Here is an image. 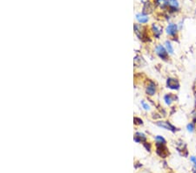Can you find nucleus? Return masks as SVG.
Listing matches in <instances>:
<instances>
[{
	"instance_id": "1",
	"label": "nucleus",
	"mask_w": 196,
	"mask_h": 173,
	"mask_svg": "<svg viewBox=\"0 0 196 173\" xmlns=\"http://www.w3.org/2000/svg\"><path fill=\"white\" fill-rule=\"evenodd\" d=\"M155 52L156 54L163 60H166L168 59V52L166 51V47L162 45H157L155 47Z\"/></svg>"
},
{
	"instance_id": "2",
	"label": "nucleus",
	"mask_w": 196,
	"mask_h": 173,
	"mask_svg": "<svg viewBox=\"0 0 196 173\" xmlns=\"http://www.w3.org/2000/svg\"><path fill=\"white\" fill-rule=\"evenodd\" d=\"M156 125L159 126V127H161L162 129L170 130V131H172V132H176V130H177V129H176L173 124H171L169 121H156Z\"/></svg>"
},
{
	"instance_id": "3",
	"label": "nucleus",
	"mask_w": 196,
	"mask_h": 173,
	"mask_svg": "<svg viewBox=\"0 0 196 173\" xmlns=\"http://www.w3.org/2000/svg\"><path fill=\"white\" fill-rule=\"evenodd\" d=\"M156 147H157V154L161 157H166V156L169 154L167 148L166 147V144H162V143H157L156 142Z\"/></svg>"
},
{
	"instance_id": "4",
	"label": "nucleus",
	"mask_w": 196,
	"mask_h": 173,
	"mask_svg": "<svg viewBox=\"0 0 196 173\" xmlns=\"http://www.w3.org/2000/svg\"><path fill=\"white\" fill-rule=\"evenodd\" d=\"M166 86L172 90H178L179 88V83L177 79L174 78H168L166 80Z\"/></svg>"
},
{
	"instance_id": "5",
	"label": "nucleus",
	"mask_w": 196,
	"mask_h": 173,
	"mask_svg": "<svg viewBox=\"0 0 196 173\" xmlns=\"http://www.w3.org/2000/svg\"><path fill=\"white\" fill-rule=\"evenodd\" d=\"M166 32L167 35L174 37V36H175V35L177 34V33H178V25H177L176 24L170 23V24L166 26Z\"/></svg>"
},
{
	"instance_id": "6",
	"label": "nucleus",
	"mask_w": 196,
	"mask_h": 173,
	"mask_svg": "<svg viewBox=\"0 0 196 173\" xmlns=\"http://www.w3.org/2000/svg\"><path fill=\"white\" fill-rule=\"evenodd\" d=\"M156 89H157V86H156V84L152 81H149V83L148 85L146 86V92L148 95H154L155 93H156Z\"/></svg>"
},
{
	"instance_id": "7",
	"label": "nucleus",
	"mask_w": 196,
	"mask_h": 173,
	"mask_svg": "<svg viewBox=\"0 0 196 173\" xmlns=\"http://www.w3.org/2000/svg\"><path fill=\"white\" fill-rule=\"evenodd\" d=\"M152 31L153 33L154 36L156 37V39H159L161 37V35L163 33V28L161 25H159L158 24H153L152 25Z\"/></svg>"
},
{
	"instance_id": "8",
	"label": "nucleus",
	"mask_w": 196,
	"mask_h": 173,
	"mask_svg": "<svg viewBox=\"0 0 196 173\" xmlns=\"http://www.w3.org/2000/svg\"><path fill=\"white\" fill-rule=\"evenodd\" d=\"M176 99H177L176 95L172 94H166V95L164 96L165 103L166 104L167 106H171V104L173 103Z\"/></svg>"
},
{
	"instance_id": "9",
	"label": "nucleus",
	"mask_w": 196,
	"mask_h": 173,
	"mask_svg": "<svg viewBox=\"0 0 196 173\" xmlns=\"http://www.w3.org/2000/svg\"><path fill=\"white\" fill-rule=\"evenodd\" d=\"M153 12V5L149 2H146L145 4H144V7H143V12L144 14H150Z\"/></svg>"
},
{
	"instance_id": "10",
	"label": "nucleus",
	"mask_w": 196,
	"mask_h": 173,
	"mask_svg": "<svg viewBox=\"0 0 196 173\" xmlns=\"http://www.w3.org/2000/svg\"><path fill=\"white\" fill-rule=\"evenodd\" d=\"M143 30H144V28L142 26H141L139 25H134V32H135L136 35L139 37V39H143L145 37V34H144L145 32Z\"/></svg>"
},
{
	"instance_id": "11",
	"label": "nucleus",
	"mask_w": 196,
	"mask_h": 173,
	"mask_svg": "<svg viewBox=\"0 0 196 173\" xmlns=\"http://www.w3.org/2000/svg\"><path fill=\"white\" fill-rule=\"evenodd\" d=\"M136 18H137L138 21H139L140 23H141V24H145V23H146V22L148 21V17H147L146 14H144V13H139V14H137V15H136Z\"/></svg>"
},
{
	"instance_id": "12",
	"label": "nucleus",
	"mask_w": 196,
	"mask_h": 173,
	"mask_svg": "<svg viewBox=\"0 0 196 173\" xmlns=\"http://www.w3.org/2000/svg\"><path fill=\"white\" fill-rule=\"evenodd\" d=\"M146 140V137L143 133H136V135L134 136V141L137 142H145Z\"/></svg>"
},
{
	"instance_id": "13",
	"label": "nucleus",
	"mask_w": 196,
	"mask_h": 173,
	"mask_svg": "<svg viewBox=\"0 0 196 173\" xmlns=\"http://www.w3.org/2000/svg\"><path fill=\"white\" fill-rule=\"evenodd\" d=\"M165 47H166V51L168 52V54H173V53H174L173 45H172V43H171L169 40H166V41L165 42Z\"/></svg>"
},
{
	"instance_id": "14",
	"label": "nucleus",
	"mask_w": 196,
	"mask_h": 173,
	"mask_svg": "<svg viewBox=\"0 0 196 173\" xmlns=\"http://www.w3.org/2000/svg\"><path fill=\"white\" fill-rule=\"evenodd\" d=\"M168 1V5L174 10L176 11L179 7V1L178 0H167Z\"/></svg>"
},
{
	"instance_id": "15",
	"label": "nucleus",
	"mask_w": 196,
	"mask_h": 173,
	"mask_svg": "<svg viewBox=\"0 0 196 173\" xmlns=\"http://www.w3.org/2000/svg\"><path fill=\"white\" fill-rule=\"evenodd\" d=\"M156 4L161 8H166L168 5V1L166 0H156Z\"/></svg>"
},
{
	"instance_id": "16",
	"label": "nucleus",
	"mask_w": 196,
	"mask_h": 173,
	"mask_svg": "<svg viewBox=\"0 0 196 173\" xmlns=\"http://www.w3.org/2000/svg\"><path fill=\"white\" fill-rule=\"evenodd\" d=\"M187 131L190 132V133L195 132V122H190V123H188V124L187 125Z\"/></svg>"
},
{
	"instance_id": "17",
	"label": "nucleus",
	"mask_w": 196,
	"mask_h": 173,
	"mask_svg": "<svg viewBox=\"0 0 196 173\" xmlns=\"http://www.w3.org/2000/svg\"><path fill=\"white\" fill-rule=\"evenodd\" d=\"M155 141H156L157 143H162V144H166V139L164 138L163 137H161V136H156L155 137Z\"/></svg>"
},
{
	"instance_id": "18",
	"label": "nucleus",
	"mask_w": 196,
	"mask_h": 173,
	"mask_svg": "<svg viewBox=\"0 0 196 173\" xmlns=\"http://www.w3.org/2000/svg\"><path fill=\"white\" fill-rule=\"evenodd\" d=\"M190 161L193 163V164H194V169H195V172H196V156H191V157H190Z\"/></svg>"
},
{
	"instance_id": "19",
	"label": "nucleus",
	"mask_w": 196,
	"mask_h": 173,
	"mask_svg": "<svg viewBox=\"0 0 196 173\" xmlns=\"http://www.w3.org/2000/svg\"><path fill=\"white\" fill-rule=\"evenodd\" d=\"M141 105H142L143 108L144 109H146V110H149L150 109V107H149V105L147 103H146L144 101H141Z\"/></svg>"
},
{
	"instance_id": "20",
	"label": "nucleus",
	"mask_w": 196,
	"mask_h": 173,
	"mask_svg": "<svg viewBox=\"0 0 196 173\" xmlns=\"http://www.w3.org/2000/svg\"><path fill=\"white\" fill-rule=\"evenodd\" d=\"M134 123H136V124H142L143 121L141 119H140V118H137V117H135L134 118Z\"/></svg>"
}]
</instances>
